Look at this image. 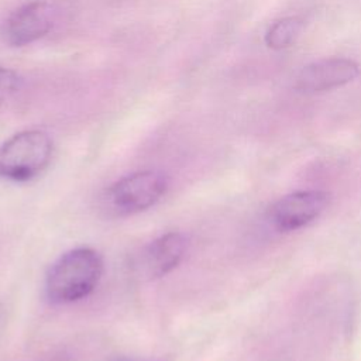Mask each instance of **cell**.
<instances>
[{"label":"cell","mask_w":361,"mask_h":361,"mask_svg":"<svg viewBox=\"0 0 361 361\" xmlns=\"http://www.w3.org/2000/svg\"><path fill=\"white\" fill-rule=\"evenodd\" d=\"M3 323H4V317H3V313H1V310H0V329H1Z\"/></svg>","instance_id":"cell-11"},{"label":"cell","mask_w":361,"mask_h":361,"mask_svg":"<svg viewBox=\"0 0 361 361\" xmlns=\"http://www.w3.org/2000/svg\"><path fill=\"white\" fill-rule=\"evenodd\" d=\"M21 76L8 68H0V106L8 102L21 87Z\"/></svg>","instance_id":"cell-9"},{"label":"cell","mask_w":361,"mask_h":361,"mask_svg":"<svg viewBox=\"0 0 361 361\" xmlns=\"http://www.w3.org/2000/svg\"><path fill=\"white\" fill-rule=\"evenodd\" d=\"M52 140L42 130H24L0 145V178L27 182L39 175L52 157Z\"/></svg>","instance_id":"cell-2"},{"label":"cell","mask_w":361,"mask_h":361,"mask_svg":"<svg viewBox=\"0 0 361 361\" xmlns=\"http://www.w3.org/2000/svg\"><path fill=\"white\" fill-rule=\"evenodd\" d=\"M109 361H162L157 358H148V357H130V355H117L110 358Z\"/></svg>","instance_id":"cell-10"},{"label":"cell","mask_w":361,"mask_h":361,"mask_svg":"<svg viewBox=\"0 0 361 361\" xmlns=\"http://www.w3.org/2000/svg\"><path fill=\"white\" fill-rule=\"evenodd\" d=\"M360 66L347 58H324L303 66L295 78V89L303 94H316L353 82Z\"/></svg>","instance_id":"cell-7"},{"label":"cell","mask_w":361,"mask_h":361,"mask_svg":"<svg viewBox=\"0 0 361 361\" xmlns=\"http://www.w3.org/2000/svg\"><path fill=\"white\" fill-rule=\"evenodd\" d=\"M303 30V20L299 17H283L274 21L265 32V44L271 49L290 47Z\"/></svg>","instance_id":"cell-8"},{"label":"cell","mask_w":361,"mask_h":361,"mask_svg":"<svg viewBox=\"0 0 361 361\" xmlns=\"http://www.w3.org/2000/svg\"><path fill=\"white\" fill-rule=\"evenodd\" d=\"M327 202L329 195L324 190H296L274 202L267 212V220L276 231H295L314 221L324 212Z\"/></svg>","instance_id":"cell-4"},{"label":"cell","mask_w":361,"mask_h":361,"mask_svg":"<svg viewBox=\"0 0 361 361\" xmlns=\"http://www.w3.org/2000/svg\"><path fill=\"white\" fill-rule=\"evenodd\" d=\"M103 274L100 254L89 247L63 252L48 269L44 290L54 305H66L89 296Z\"/></svg>","instance_id":"cell-1"},{"label":"cell","mask_w":361,"mask_h":361,"mask_svg":"<svg viewBox=\"0 0 361 361\" xmlns=\"http://www.w3.org/2000/svg\"><path fill=\"white\" fill-rule=\"evenodd\" d=\"M168 178L158 171H140L123 176L103 196L104 209L113 216H131L157 204L168 190Z\"/></svg>","instance_id":"cell-3"},{"label":"cell","mask_w":361,"mask_h":361,"mask_svg":"<svg viewBox=\"0 0 361 361\" xmlns=\"http://www.w3.org/2000/svg\"><path fill=\"white\" fill-rule=\"evenodd\" d=\"M59 10L54 1L32 0L16 8L4 21L3 38L11 47L30 45L56 24Z\"/></svg>","instance_id":"cell-5"},{"label":"cell","mask_w":361,"mask_h":361,"mask_svg":"<svg viewBox=\"0 0 361 361\" xmlns=\"http://www.w3.org/2000/svg\"><path fill=\"white\" fill-rule=\"evenodd\" d=\"M188 240L182 233L171 231L152 240L134 255L133 274L140 279H157L173 271L183 259Z\"/></svg>","instance_id":"cell-6"}]
</instances>
